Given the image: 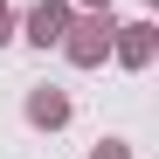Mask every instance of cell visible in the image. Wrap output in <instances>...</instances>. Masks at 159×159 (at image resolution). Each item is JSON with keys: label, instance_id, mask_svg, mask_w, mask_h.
I'll return each instance as SVG.
<instances>
[{"label": "cell", "instance_id": "obj_2", "mask_svg": "<svg viewBox=\"0 0 159 159\" xmlns=\"http://www.w3.org/2000/svg\"><path fill=\"white\" fill-rule=\"evenodd\" d=\"M62 28H69V7H35L28 14V35L48 48V42H62Z\"/></svg>", "mask_w": 159, "mask_h": 159}, {"label": "cell", "instance_id": "obj_5", "mask_svg": "<svg viewBox=\"0 0 159 159\" xmlns=\"http://www.w3.org/2000/svg\"><path fill=\"white\" fill-rule=\"evenodd\" d=\"M97 159H125V145H104V152H97Z\"/></svg>", "mask_w": 159, "mask_h": 159}, {"label": "cell", "instance_id": "obj_1", "mask_svg": "<svg viewBox=\"0 0 159 159\" xmlns=\"http://www.w3.org/2000/svg\"><path fill=\"white\" fill-rule=\"evenodd\" d=\"M111 35H118L111 21H83V28H76V42H69V56H76V62H97L104 48H111Z\"/></svg>", "mask_w": 159, "mask_h": 159}, {"label": "cell", "instance_id": "obj_3", "mask_svg": "<svg viewBox=\"0 0 159 159\" xmlns=\"http://www.w3.org/2000/svg\"><path fill=\"white\" fill-rule=\"evenodd\" d=\"M28 118H35V125H62V118H69V97H56V90H35V97H28Z\"/></svg>", "mask_w": 159, "mask_h": 159}, {"label": "cell", "instance_id": "obj_4", "mask_svg": "<svg viewBox=\"0 0 159 159\" xmlns=\"http://www.w3.org/2000/svg\"><path fill=\"white\" fill-rule=\"evenodd\" d=\"M118 35H125V42H118L125 62H145V56H152V28H118Z\"/></svg>", "mask_w": 159, "mask_h": 159}, {"label": "cell", "instance_id": "obj_6", "mask_svg": "<svg viewBox=\"0 0 159 159\" xmlns=\"http://www.w3.org/2000/svg\"><path fill=\"white\" fill-rule=\"evenodd\" d=\"M7 28H14V21H7V7H0V42H7Z\"/></svg>", "mask_w": 159, "mask_h": 159}]
</instances>
